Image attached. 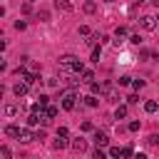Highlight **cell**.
I'll use <instances>...</instances> for the list:
<instances>
[{"instance_id":"6da1fadb","label":"cell","mask_w":159,"mask_h":159,"mask_svg":"<svg viewBox=\"0 0 159 159\" xmlns=\"http://www.w3.org/2000/svg\"><path fill=\"white\" fill-rule=\"evenodd\" d=\"M75 104H77V94L72 89H67L62 94V109H75Z\"/></svg>"},{"instance_id":"7a4b0ae2","label":"cell","mask_w":159,"mask_h":159,"mask_svg":"<svg viewBox=\"0 0 159 159\" xmlns=\"http://www.w3.org/2000/svg\"><path fill=\"white\" fill-rule=\"evenodd\" d=\"M139 27L147 30V32H152V30L157 27V17H152V15H142V17H139Z\"/></svg>"},{"instance_id":"3957f363","label":"cell","mask_w":159,"mask_h":159,"mask_svg":"<svg viewBox=\"0 0 159 159\" xmlns=\"http://www.w3.org/2000/svg\"><path fill=\"white\" fill-rule=\"evenodd\" d=\"M12 92H15V97H25V94L30 92V84H27V82L22 80V82H17V84L12 87Z\"/></svg>"},{"instance_id":"277c9868","label":"cell","mask_w":159,"mask_h":159,"mask_svg":"<svg viewBox=\"0 0 159 159\" xmlns=\"http://www.w3.org/2000/svg\"><path fill=\"white\" fill-rule=\"evenodd\" d=\"M104 97H107V102H119V94H117V89L112 87V84H104V92H102Z\"/></svg>"},{"instance_id":"5b68a950","label":"cell","mask_w":159,"mask_h":159,"mask_svg":"<svg viewBox=\"0 0 159 159\" xmlns=\"http://www.w3.org/2000/svg\"><path fill=\"white\" fill-rule=\"evenodd\" d=\"M92 139H94V144H97V147H107V144H109V137H107L104 132H99V129L92 134Z\"/></svg>"},{"instance_id":"8992f818","label":"cell","mask_w":159,"mask_h":159,"mask_svg":"<svg viewBox=\"0 0 159 159\" xmlns=\"http://www.w3.org/2000/svg\"><path fill=\"white\" fill-rule=\"evenodd\" d=\"M55 10H62V12H72V2H70V0H55Z\"/></svg>"},{"instance_id":"52a82bcc","label":"cell","mask_w":159,"mask_h":159,"mask_svg":"<svg viewBox=\"0 0 159 159\" xmlns=\"http://www.w3.org/2000/svg\"><path fill=\"white\" fill-rule=\"evenodd\" d=\"M20 132H22V129H20L17 124H7V127H5V134H7V137H15V139H20Z\"/></svg>"},{"instance_id":"ba28073f","label":"cell","mask_w":159,"mask_h":159,"mask_svg":"<svg viewBox=\"0 0 159 159\" xmlns=\"http://www.w3.org/2000/svg\"><path fill=\"white\" fill-rule=\"evenodd\" d=\"M72 149H75V152H80V154H82V152H84V149H87V142H84V139H82V137H77V139H72Z\"/></svg>"},{"instance_id":"9c48e42d","label":"cell","mask_w":159,"mask_h":159,"mask_svg":"<svg viewBox=\"0 0 159 159\" xmlns=\"http://www.w3.org/2000/svg\"><path fill=\"white\" fill-rule=\"evenodd\" d=\"M32 139H37V134H32L30 129H22V132H20V142H22V144H27V142H32Z\"/></svg>"},{"instance_id":"30bf717a","label":"cell","mask_w":159,"mask_h":159,"mask_svg":"<svg viewBox=\"0 0 159 159\" xmlns=\"http://www.w3.org/2000/svg\"><path fill=\"white\" fill-rule=\"evenodd\" d=\"M157 109H159V104H157L154 99H149V102H144V112H147V114H154Z\"/></svg>"},{"instance_id":"8fae6325","label":"cell","mask_w":159,"mask_h":159,"mask_svg":"<svg viewBox=\"0 0 159 159\" xmlns=\"http://www.w3.org/2000/svg\"><path fill=\"white\" fill-rule=\"evenodd\" d=\"M82 10H84V12H89V15H92V12H94V10H97V2H94V0H87V2H84V5H82Z\"/></svg>"},{"instance_id":"7c38bea8","label":"cell","mask_w":159,"mask_h":159,"mask_svg":"<svg viewBox=\"0 0 159 159\" xmlns=\"http://www.w3.org/2000/svg\"><path fill=\"white\" fill-rule=\"evenodd\" d=\"M42 112H45V114H47L50 119H55V117H57V107H55V104H47V107H45Z\"/></svg>"},{"instance_id":"4fadbf2b","label":"cell","mask_w":159,"mask_h":159,"mask_svg":"<svg viewBox=\"0 0 159 159\" xmlns=\"http://www.w3.org/2000/svg\"><path fill=\"white\" fill-rule=\"evenodd\" d=\"M124 117H127V107H124V104H119V107L114 109V119H124Z\"/></svg>"},{"instance_id":"5bb4252c","label":"cell","mask_w":159,"mask_h":159,"mask_svg":"<svg viewBox=\"0 0 159 159\" xmlns=\"http://www.w3.org/2000/svg\"><path fill=\"white\" fill-rule=\"evenodd\" d=\"M82 82H87V84H92V82H94V75H92L89 70H84V72H82Z\"/></svg>"},{"instance_id":"9a60e30c","label":"cell","mask_w":159,"mask_h":159,"mask_svg":"<svg viewBox=\"0 0 159 159\" xmlns=\"http://www.w3.org/2000/svg\"><path fill=\"white\" fill-rule=\"evenodd\" d=\"M84 104L87 107H97L99 102H97V94H89V97H84Z\"/></svg>"},{"instance_id":"2e32d148","label":"cell","mask_w":159,"mask_h":159,"mask_svg":"<svg viewBox=\"0 0 159 159\" xmlns=\"http://www.w3.org/2000/svg\"><path fill=\"white\" fill-rule=\"evenodd\" d=\"M2 112H5V117H12V114H17V107H15V104H5Z\"/></svg>"},{"instance_id":"e0dca14e","label":"cell","mask_w":159,"mask_h":159,"mask_svg":"<svg viewBox=\"0 0 159 159\" xmlns=\"http://www.w3.org/2000/svg\"><path fill=\"white\" fill-rule=\"evenodd\" d=\"M67 147V137H57L55 139V149H65Z\"/></svg>"},{"instance_id":"ac0fdd59","label":"cell","mask_w":159,"mask_h":159,"mask_svg":"<svg viewBox=\"0 0 159 159\" xmlns=\"http://www.w3.org/2000/svg\"><path fill=\"white\" fill-rule=\"evenodd\" d=\"M109 154H112L114 159H119V157H124V149H122V147H112V149H109Z\"/></svg>"},{"instance_id":"d6986e66","label":"cell","mask_w":159,"mask_h":159,"mask_svg":"<svg viewBox=\"0 0 159 159\" xmlns=\"http://www.w3.org/2000/svg\"><path fill=\"white\" fill-rule=\"evenodd\" d=\"M147 144H149V147H157V144H159V134H152V137L147 139Z\"/></svg>"},{"instance_id":"ffe728a7","label":"cell","mask_w":159,"mask_h":159,"mask_svg":"<svg viewBox=\"0 0 159 159\" xmlns=\"http://www.w3.org/2000/svg\"><path fill=\"white\" fill-rule=\"evenodd\" d=\"M0 154H2V159H12V152H10V147H2V149H0Z\"/></svg>"},{"instance_id":"44dd1931","label":"cell","mask_w":159,"mask_h":159,"mask_svg":"<svg viewBox=\"0 0 159 159\" xmlns=\"http://www.w3.org/2000/svg\"><path fill=\"white\" fill-rule=\"evenodd\" d=\"M37 20H50V10H40L37 12Z\"/></svg>"},{"instance_id":"7402d4cb","label":"cell","mask_w":159,"mask_h":159,"mask_svg":"<svg viewBox=\"0 0 159 159\" xmlns=\"http://www.w3.org/2000/svg\"><path fill=\"white\" fill-rule=\"evenodd\" d=\"M99 55H102V50L94 47V50H92V62H99Z\"/></svg>"},{"instance_id":"603a6c76","label":"cell","mask_w":159,"mask_h":159,"mask_svg":"<svg viewBox=\"0 0 159 159\" xmlns=\"http://www.w3.org/2000/svg\"><path fill=\"white\" fill-rule=\"evenodd\" d=\"M144 84H147V82H144V80H132V87H134V89H142V87H144Z\"/></svg>"},{"instance_id":"cb8c5ba5","label":"cell","mask_w":159,"mask_h":159,"mask_svg":"<svg viewBox=\"0 0 159 159\" xmlns=\"http://www.w3.org/2000/svg\"><path fill=\"white\" fill-rule=\"evenodd\" d=\"M114 35H117V37H124V35H127V27H122V25H119V27L114 30Z\"/></svg>"},{"instance_id":"d4e9b609","label":"cell","mask_w":159,"mask_h":159,"mask_svg":"<svg viewBox=\"0 0 159 159\" xmlns=\"http://www.w3.org/2000/svg\"><path fill=\"white\" fill-rule=\"evenodd\" d=\"M92 159H107V154H104V152H102V149H97V152H94V154H92Z\"/></svg>"},{"instance_id":"484cf974","label":"cell","mask_w":159,"mask_h":159,"mask_svg":"<svg viewBox=\"0 0 159 159\" xmlns=\"http://www.w3.org/2000/svg\"><path fill=\"white\" fill-rule=\"evenodd\" d=\"M25 27H27L25 20H17V22H15V30H25Z\"/></svg>"},{"instance_id":"4316f807","label":"cell","mask_w":159,"mask_h":159,"mask_svg":"<svg viewBox=\"0 0 159 159\" xmlns=\"http://www.w3.org/2000/svg\"><path fill=\"white\" fill-rule=\"evenodd\" d=\"M129 42H132V45H142V37H139V35H132Z\"/></svg>"},{"instance_id":"83f0119b","label":"cell","mask_w":159,"mask_h":159,"mask_svg":"<svg viewBox=\"0 0 159 159\" xmlns=\"http://www.w3.org/2000/svg\"><path fill=\"white\" fill-rule=\"evenodd\" d=\"M139 127H142L139 122H129V132H139Z\"/></svg>"},{"instance_id":"f1b7e54d","label":"cell","mask_w":159,"mask_h":159,"mask_svg":"<svg viewBox=\"0 0 159 159\" xmlns=\"http://www.w3.org/2000/svg\"><path fill=\"white\" fill-rule=\"evenodd\" d=\"M127 102H129V104H137V102H139V97H137V94H129V97H127Z\"/></svg>"},{"instance_id":"f546056e","label":"cell","mask_w":159,"mask_h":159,"mask_svg":"<svg viewBox=\"0 0 159 159\" xmlns=\"http://www.w3.org/2000/svg\"><path fill=\"white\" fill-rule=\"evenodd\" d=\"M82 129H84V132H92L94 127H92V122H82Z\"/></svg>"},{"instance_id":"4dcf8cb0","label":"cell","mask_w":159,"mask_h":159,"mask_svg":"<svg viewBox=\"0 0 159 159\" xmlns=\"http://www.w3.org/2000/svg\"><path fill=\"white\" fill-rule=\"evenodd\" d=\"M80 35H89V27L87 25H80Z\"/></svg>"},{"instance_id":"1f68e13d","label":"cell","mask_w":159,"mask_h":159,"mask_svg":"<svg viewBox=\"0 0 159 159\" xmlns=\"http://www.w3.org/2000/svg\"><path fill=\"white\" fill-rule=\"evenodd\" d=\"M119 84H132V77H119Z\"/></svg>"},{"instance_id":"d6a6232c","label":"cell","mask_w":159,"mask_h":159,"mask_svg":"<svg viewBox=\"0 0 159 159\" xmlns=\"http://www.w3.org/2000/svg\"><path fill=\"white\" fill-rule=\"evenodd\" d=\"M57 137H67V127H60L57 129Z\"/></svg>"},{"instance_id":"836d02e7","label":"cell","mask_w":159,"mask_h":159,"mask_svg":"<svg viewBox=\"0 0 159 159\" xmlns=\"http://www.w3.org/2000/svg\"><path fill=\"white\" fill-rule=\"evenodd\" d=\"M134 159H147V154H142V152H137V154H134Z\"/></svg>"},{"instance_id":"e575fe53","label":"cell","mask_w":159,"mask_h":159,"mask_svg":"<svg viewBox=\"0 0 159 159\" xmlns=\"http://www.w3.org/2000/svg\"><path fill=\"white\" fill-rule=\"evenodd\" d=\"M149 2H152V5H154V7H159V0H149Z\"/></svg>"},{"instance_id":"d590c367","label":"cell","mask_w":159,"mask_h":159,"mask_svg":"<svg viewBox=\"0 0 159 159\" xmlns=\"http://www.w3.org/2000/svg\"><path fill=\"white\" fill-rule=\"evenodd\" d=\"M27 2H37V0H27Z\"/></svg>"},{"instance_id":"8d00e7d4","label":"cell","mask_w":159,"mask_h":159,"mask_svg":"<svg viewBox=\"0 0 159 159\" xmlns=\"http://www.w3.org/2000/svg\"><path fill=\"white\" fill-rule=\"evenodd\" d=\"M137 2H147V0H137Z\"/></svg>"}]
</instances>
